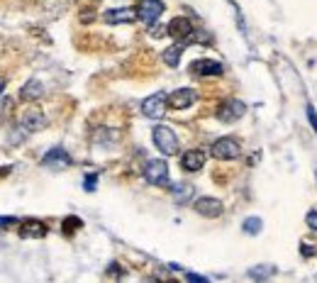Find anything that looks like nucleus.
<instances>
[{"label": "nucleus", "mask_w": 317, "mask_h": 283, "mask_svg": "<svg viewBox=\"0 0 317 283\" xmlns=\"http://www.w3.org/2000/svg\"><path fill=\"white\" fill-rule=\"evenodd\" d=\"M154 144H156V149L164 156L178 154V137L173 134V129L166 127V125L154 127Z\"/></svg>", "instance_id": "f257e3e1"}, {"label": "nucleus", "mask_w": 317, "mask_h": 283, "mask_svg": "<svg viewBox=\"0 0 317 283\" xmlns=\"http://www.w3.org/2000/svg\"><path fill=\"white\" fill-rule=\"evenodd\" d=\"M212 156L215 159H220V161H230V159H237V156L242 154V147H239V142L235 137H220V139L212 144Z\"/></svg>", "instance_id": "f03ea898"}, {"label": "nucleus", "mask_w": 317, "mask_h": 283, "mask_svg": "<svg viewBox=\"0 0 317 283\" xmlns=\"http://www.w3.org/2000/svg\"><path fill=\"white\" fill-rule=\"evenodd\" d=\"M144 178L152 185H168V164L164 159H152L144 166Z\"/></svg>", "instance_id": "7ed1b4c3"}, {"label": "nucleus", "mask_w": 317, "mask_h": 283, "mask_svg": "<svg viewBox=\"0 0 317 283\" xmlns=\"http://www.w3.org/2000/svg\"><path fill=\"white\" fill-rule=\"evenodd\" d=\"M166 108H168V96H166V93H154V96H149V98L142 103V113H144V117H149V120L164 117Z\"/></svg>", "instance_id": "20e7f679"}, {"label": "nucleus", "mask_w": 317, "mask_h": 283, "mask_svg": "<svg viewBox=\"0 0 317 283\" xmlns=\"http://www.w3.org/2000/svg\"><path fill=\"white\" fill-rule=\"evenodd\" d=\"M247 113V105L242 103V100H224L220 108H217V120L220 122H237V120H242Z\"/></svg>", "instance_id": "39448f33"}, {"label": "nucleus", "mask_w": 317, "mask_h": 283, "mask_svg": "<svg viewBox=\"0 0 317 283\" xmlns=\"http://www.w3.org/2000/svg\"><path fill=\"white\" fill-rule=\"evenodd\" d=\"M164 13V3L161 0H142L139 3V10H137V17L144 22V25H156V20L161 17Z\"/></svg>", "instance_id": "423d86ee"}, {"label": "nucleus", "mask_w": 317, "mask_h": 283, "mask_svg": "<svg viewBox=\"0 0 317 283\" xmlns=\"http://www.w3.org/2000/svg\"><path fill=\"white\" fill-rule=\"evenodd\" d=\"M41 164H44L47 169L61 171V169H69V166H71V156L66 154V149H64V147H54V149H49V152L44 154Z\"/></svg>", "instance_id": "0eeeda50"}, {"label": "nucleus", "mask_w": 317, "mask_h": 283, "mask_svg": "<svg viewBox=\"0 0 317 283\" xmlns=\"http://www.w3.org/2000/svg\"><path fill=\"white\" fill-rule=\"evenodd\" d=\"M166 32L178 42V39H188V37L193 34V25H191L188 17H173V20L166 25Z\"/></svg>", "instance_id": "6e6552de"}, {"label": "nucleus", "mask_w": 317, "mask_h": 283, "mask_svg": "<svg viewBox=\"0 0 317 283\" xmlns=\"http://www.w3.org/2000/svg\"><path fill=\"white\" fill-rule=\"evenodd\" d=\"M193 208L198 215H203V217H220L222 215V203L217 198H198L193 203Z\"/></svg>", "instance_id": "1a4fd4ad"}, {"label": "nucleus", "mask_w": 317, "mask_h": 283, "mask_svg": "<svg viewBox=\"0 0 317 283\" xmlns=\"http://www.w3.org/2000/svg\"><path fill=\"white\" fill-rule=\"evenodd\" d=\"M103 20L108 25H122V22H134L137 20V10L134 8H112L103 15Z\"/></svg>", "instance_id": "9d476101"}, {"label": "nucleus", "mask_w": 317, "mask_h": 283, "mask_svg": "<svg viewBox=\"0 0 317 283\" xmlns=\"http://www.w3.org/2000/svg\"><path fill=\"white\" fill-rule=\"evenodd\" d=\"M193 103H195V90H191V88H178V90H173L168 96V105L176 108V110H186Z\"/></svg>", "instance_id": "9b49d317"}, {"label": "nucleus", "mask_w": 317, "mask_h": 283, "mask_svg": "<svg viewBox=\"0 0 317 283\" xmlns=\"http://www.w3.org/2000/svg\"><path fill=\"white\" fill-rule=\"evenodd\" d=\"M191 69L198 76H222L224 73V66L220 61H212V59H198V61H193Z\"/></svg>", "instance_id": "f8f14e48"}, {"label": "nucleus", "mask_w": 317, "mask_h": 283, "mask_svg": "<svg viewBox=\"0 0 317 283\" xmlns=\"http://www.w3.org/2000/svg\"><path fill=\"white\" fill-rule=\"evenodd\" d=\"M205 152H200V149H191V152H186V154L180 156V166L183 171H200L205 166Z\"/></svg>", "instance_id": "ddd939ff"}, {"label": "nucleus", "mask_w": 317, "mask_h": 283, "mask_svg": "<svg viewBox=\"0 0 317 283\" xmlns=\"http://www.w3.org/2000/svg\"><path fill=\"white\" fill-rule=\"evenodd\" d=\"M47 234V225L39 220H25L20 225V237L22 240H41Z\"/></svg>", "instance_id": "4468645a"}, {"label": "nucleus", "mask_w": 317, "mask_h": 283, "mask_svg": "<svg viewBox=\"0 0 317 283\" xmlns=\"http://www.w3.org/2000/svg\"><path fill=\"white\" fill-rule=\"evenodd\" d=\"M44 125H47V117L39 110H34V108L22 115V127L27 132H39V129H44Z\"/></svg>", "instance_id": "2eb2a0df"}, {"label": "nucleus", "mask_w": 317, "mask_h": 283, "mask_svg": "<svg viewBox=\"0 0 317 283\" xmlns=\"http://www.w3.org/2000/svg\"><path fill=\"white\" fill-rule=\"evenodd\" d=\"M171 196H173V200L178 205H188L195 196V188L191 183H173L171 185Z\"/></svg>", "instance_id": "dca6fc26"}, {"label": "nucleus", "mask_w": 317, "mask_h": 283, "mask_svg": "<svg viewBox=\"0 0 317 283\" xmlns=\"http://www.w3.org/2000/svg\"><path fill=\"white\" fill-rule=\"evenodd\" d=\"M186 46H188V39H178L173 46H168V49L164 52V64L166 66H178L180 54L186 52Z\"/></svg>", "instance_id": "f3484780"}, {"label": "nucleus", "mask_w": 317, "mask_h": 283, "mask_svg": "<svg viewBox=\"0 0 317 283\" xmlns=\"http://www.w3.org/2000/svg\"><path fill=\"white\" fill-rule=\"evenodd\" d=\"M44 96V85L39 81H27V83L22 85V90H20V98L22 100H37Z\"/></svg>", "instance_id": "a211bd4d"}, {"label": "nucleus", "mask_w": 317, "mask_h": 283, "mask_svg": "<svg viewBox=\"0 0 317 283\" xmlns=\"http://www.w3.org/2000/svg\"><path fill=\"white\" fill-rule=\"evenodd\" d=\"M261 217H247L244 220V225H242V229L247 232V234H259L261 232Z\"/></svg>", "instance_id": "6ab92c4d"}, {"label": "nucleus", "mask_w": 317, "mask_h": 283, "mask_svg": "<svg viewBox=\"0 0 317 283\" xmlns=\"http://www.w3.org/2000/svg\"><path fill=\"white\" fill-rule=\"evenodd\" d=\"M81 217H76V215H71L64 220V234H71V232H76V229H81Z\"/></svg>", "instance_id": "aec40b11"}, {"label": "nucleus", "mask_w": 317, "mask_h": 283, "mask_svg": "<svg viewBox=\"0 0 317 283\" xmlns=\"http://www.w3.org/2000/svg\"><path fill=\"white\" fill-rule=\"evenodd\" d=\"M274 269L271 266H256V269H249V276L251 278H266V276H271Z\"/></svg>", "instance_id": "412c9836"}, {"label": "nucleus", "mask_w": 317, "mask_h": 283, "mask_svg": "<svg viewBox=\"0 0 317 283\" xmlns=\"http://www.w3.org/2000/svg\"><path fill=\"white\" fill-rule=\"evenodd\" d=\"M96 185H98V173H88L85 178H83V188L90 193V191H96Z\"/></svg>", "instance_id": "4be33fe9"}, {"label": "nucleus", "mask_w": 317, "mask_h": 283, "mask_svg": "<svg viewBox=\"0 0 317 283\" xmlns=\"http://www.w3.org/2000/svg\"><path fill=\"white\" fill-rule=\"evenodd\" d=\"M307 117H310V125H312V129H315V134H317V115H315V108L307 103Z\"/></svg>", "instance_id": "5701e85b"}, {"label": "nucleus", "mask_w": 317, "mask_h": 283, "mask_svg": "<svg viewBox=\"0 0 317 283\" xmlns=\"http://www.w3.org/2000/svg\"><path fill=\"white\" fill-rule=\"evenodd\" d=\"M307 227L317 232V210H310V212H307Z\"/></svg>", "instance_id": "b1692460"}, {"label": "nucleus", "mask_w": 317, "mask_h": 283, "mask_svg": "<svg viewBox=\"0 0 317 283\" xmlns=\"http://www.w3.org/2000/svg\"><path fill=\"white\" fill-rule=\"evenodd\" d=\"M17 222V217H0V229H5V227H13Z\"/></svg>", "instance_id": "393cba45"}, {"label": "nucleus", "mask_w": 317, "mask_h": 283, "mask_svg": "<svg viewBox=\"0 0 317 283\" xmlns=\"http://www.w3.org/2000/svg\"><path fill=\"white\" fill-rule=\"evenodd\" d=\"M186 276H188V281H193V283H205L207 281L205 276H198V273H186Z\"/></svg>", "instance_id": "a878e982"}, {"label": "nucleus", "mask_w": 317, "mask_h": 283, "mask_svg": "<svg viewBox=\"0 0 317 283\" xmlns=\"http://www.w3.org/2000/svg\"><path fill=\"white\" fill-rule=\"evenodd\" d=\"M3 90H5V78L0 76V93H3Z\"/></svg>", "instance_id": "bb28decb"}]
</instances>
